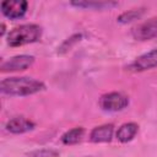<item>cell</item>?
Instances as JSON below:
<instances>
[{"mask_svg": "<svg viewBox=\"0 0 157 157\" xmlns=\"http://www.w3.org/2000/svg\"><path fill=\"white\" fill-rule=\"evenodd\" d=\"M34 61V58L32 55H17L13 56L1 64V71L7 72V71H21L26 70L28 66H31Z\"/></svg>", "mask_w": 157, "mask_h": 157, "instance_id": "6", "label": "cell"}, {"mask_svg": "<svg viewBox=\"0 0 157 157\" xmlns=\"http://www.w3.org/2000/svg\"><path fill=\"white\" fill-rule=\"evenodd\" d=\"M71 5L76 7H85V9H96V10H103L109 9L113 6H117L118 2H110V1H72Z\"/></svg>", "mask_w": 157, "mask_h": 157, "instance_id": "11", "label": "cell"}, {"mask_svg": "<svg viewBox=\"0 0 157 157\" xmlns=\"http://www.w3.org/2000/svg\"><path fill=\"white\" fill-rule=\"evenodd\" d=\"M113 136V125L112 124H105L94 128L91 131V141L92 142H108L110 141Z\"/></svg>", "mask_w": 157, "mask_h": 157, "instance_id": "9", "label": "cell"}, {"mask_svg": "<svg viewBox=\"0 0 157 157\" xmlns=\"http://www.w3.org/2000/svg\"><path fill=\"white\" fill-rule=\"evenodd\" d=\"M137 129H139L137 124H135V123H125L117 131V137L121 142H128V141H130V140H132L135 137V135L137 132Z\"/></svg>", "mask_w": 157, "mask_h": 157, "instance_id": "10", "label": "cell"}, {"mask_svg": "<svg viewBox=\"0 0 157 157\" xmlns=\"http://www.w3.org/2000/svg\"><path fill=\"white\" fill-rule=\"evenodd\" d=\"M131 34L137 40H148L157 37V17L145 21L131 29Z\"/></svg>", "mask_w": 157, "mask_h": 157, "instance_id": "4", "label": "cell"}, {"mask_svg": "<svg viewBox=\"0 0 157 157\" xmlns=\"http://www.w3.org/2000/svg\"><path fill=\"white\" fill-rule=\"evenodd\" d=\"M129 104L128 97H125L121 93L118 92H110L107 94H103L99 99V105L103 110L108 112H118L124 109Z\"/></svg>", "mask_w": 157, "mask_h": 157, "instance_id": "3", "label": "cell"}, {"mask_svg": "<svg viewBox=\"0 0 157 157\" xmlns=\"http://www.w3.org/2000/svg\"><path fill=\"white\" fill-rule=\"evenodd\" d=\"M33 128H34V123L22 117L12 118L6 123V130L12 134H22L32 130Z\"/></svg>", "mask_w": 157, "mask_h": 157, "instance_id": "8", "label": "cell"}, {"mask_svg": "<svg viewBox=\"0 0 157 157\" xmlns=\"http://www.w3.org/2000/svg\"><path fill=\"white\" fill-rule=\"evenodd\" d=\"M2 93L10 96H29L44 90V83L32 77H9L0 83Z\"/></svg>", "mask_w": 157, "mask_h": 157, "instance_id": "1", "label": "cell"}, {"mask_svg": "<svg viewBox=\"0 0 157 157\" xmlns=\"http://www.w3.org/2000/svg\"><path fill=\"white\" fill-rule=\"evenodd\" d=\"M157 66V49H153L148 53H145L136 58V60L132 63L131 67L136 71H144Z\"/></svg>", "mask_w": 157, "mask_h": 157, "instance_id": "7", "label": "cell"}, {"mask_svg": "<svg viewBox=\"0 0 157 157\" xmlns=\"http://www.w3.org/2000/svg\"><path fill=\"white\" fill-rule=\"evenodd\" d=\"M83 132H85L83 128H81V126L74 128V129L66 131V132L61 136V141H63V144H65V145H74V144H77V142L82 139Z\"/></svg>", "mask_w": 157, "mask_h": 157, "instance_id": "12", "label": "cell"}, {"mask_svg": "<svg viewBox=\"0 0 157 157\" xmlns=\"http://www.w3.org/2000/svg\"><path fill=\"white\" fill-rule=\"evenodd\" d=\"M58 156H59V152L55 150H50V148L36 150L28 153V157H58Z\"/></svg>", "mask_w": 157, "mask_h": 157, "instance_id": "14", "label": "cell"}, {"mask_svg": "<svg viewBox=\"0 0 157 157\" xmlns=\"http://www.w3.org/2000/svg\"><path fill=\"white\" fill-rule=\"evenodd\" d=\"M142 13H144L142 10H130V11H126V12L121 13L118 17V22H120V23H129V22H131L134 20L140 18Z\"/></svg>", "mask_w": 157, "mask_h": 157, "instance_id": "13", "label": "cell"}, {"mask_svg": "<svg viewBox=\"0 0 157 157\" xmlns=\"http://www.w3.org/2000/svg\"><path fill=\"white\" fill-rule=\"evenodd\" d=\"M27 6L28 4L25 0H6L1 2V12L11 20H16L25 16Z\"/></svg>", "mask_w": 157, "mask_h": 157, "instance_id": "5", "label": "cell"}, {"mask_svg": "<svg viewBox=\"0 0 157 157\" xmlns=\"http://www.w3.org/2000/svg\"><path fill=\"white\" fill-rule=\"evenodd\" d=\"M5 32V25H1V34H4Z\"/></svg>", "mask_w": 157, "mask_h": 157, "instance_id": "16", "label": "cell"}, {"mask_svg": "<svg viewBox=\"0 0 157 157\" xmlns=\"http://www.w3.org/2000/svg\"><path fill=\"white\" fill-rule=\"evenodd\" d=\"M42 36V28L37 25H22L7 34V43L11 47H20L37 42Z\"/></svg>", "mask_w": 157, "mask_h": 157, "instance_id": "2", "label": "cell"}, {"mask_svg": "<svg viewBox=\"0 0 157 157\" xmlns=\"http://www.w3.org/2000/svg\"><path fill=\"white\" fill-rule=\"evenodd\" d=\"M82 38V36L81 34H74V36H71L70 38H67L61 45H60V48H59V50H58V53H65L67 49H70L75 43H77L80 39Z\"/></svg>", "mask_w": 157, "mask_h": 157, "instance_id": "15", "label": "cell"}]
</instances>
